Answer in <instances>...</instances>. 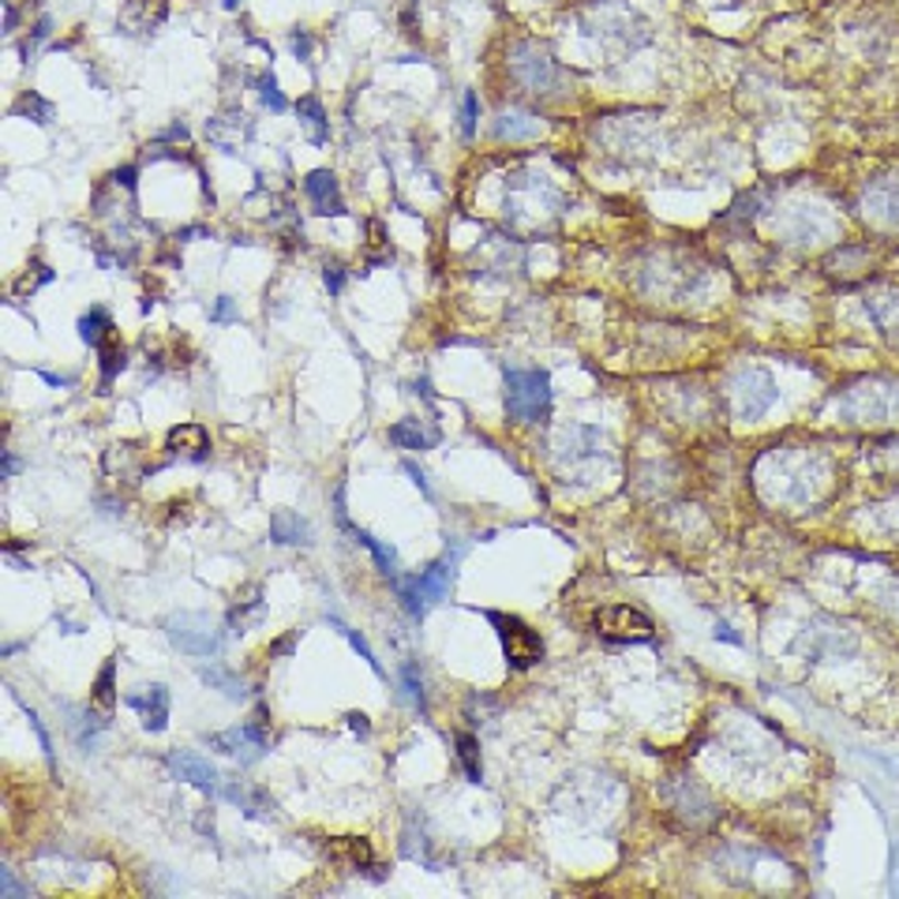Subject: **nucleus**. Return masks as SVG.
<instances>
[{"label": "nucleus", "mask_w": 899, "mask_h": 899, "mask_svg": "<svg viewBox=\"0 0 899 899\" xmlns=\"http://www.w3.org/2000/svg\"><path fill=\"white\" fill-rule=\"evenodd\" d=\"M506 413L517 424H540L551 413V379L540 367L506 372Z\"/></svg>", "instance_id": "nucleus-1"}, {"label": "nucleus", "mask_w": 899, "mask_h": 899, "mask_svg": "<svg viewBox=\"0 0 899 899\" xmlns=\"http://www.w3.org/2000/svg\"><path fill=\"white\" fill-rule=\"evenodd\" d=\"M166 638L172 649H180L184 656H218L221 652V641L225 633L221 626L214 622L210 615H202V611H180V615H169L166 619Z\"/></svg>", "instance_id": "nucleus-2"}, {"label": "nucleus", "mask_w": 899, "mask_h": 899, "mask_svg": "<svg viewBox=\"0 0 899 899\" xmlns=\"http://www.w3.org/2000/svg\"><path fill=\"white\" fill-rule=\"evenodd\" d=\"M728 394L734 402V416H739V421H761L775 405V397H780L775 379L764 367H742V372H734Z\"/></svg>", "instance_id": "nucleus-3"}, {"label": "nucleus", "mask_w": 899, "mask_h": 899, "mask_svg": "<svg viewBox=\"0 0 899 899\" xmlns=\"http://www.w3.org/2000/svg\"><path fill=\"white\" fill-rule=\"evenodd\" d=\"M607 450H604V435L596 432V427H585V424H570L559 432V443H555V462L562 473H581L585 465H596L604 462Z\"/></svg>", "instance_id": "nucleus-4"}, {"label": "nucleus", "mask_w": 899, "mask_h": 899, "mask_svg": "<svg viewBox=\"0 0 899 899\" xmlns=\"http://www.w3.org/2000/svg\"><path fill=\"white\" fill-rule=\"evenodd\" d=\"M487 619H492V626L498 630V641H503L510 668L525 671L544 660V641H540V633L533 626H525V622L514 615H495V611H487Z\"/></svg>", "instance_id": "nucleus-5"}, {"label": "nucleus", "mask_w": 899, "mask_h": 899, "mask_svg": "<svg viewBox=\"0 0 899 899\" xmlns=\"http://www.w3.org/2000/svg\"><path fill=\"white\" fill-rule=\"evenodd\" d=\"M843 413L866 424H885L899 416V383H866L851 391L843 402Z\"/></svg>", "instance_id": "nucleus-6"}, {"label": "nucleus", "mask_w": 899, "mask_h": 899, "mask_svg": "<svg viewBox=\"0 0 899 899\" xmlns=\"http://www.w3.org/2000/svg\"><path fill=\"white\" fill-rule=\"evenodd\" d=\"M214 750L229 753V758H240L244 764L259 761L263 753H267L270 745V734H267V709L259 704V712H255L251 723H244V728H233V731H221V734H210L207 739Z\"/></svg>", "instance_id": "nucleus-7"}, {"label": "nucleus", "mask_w": 899, "mask_h": 899, "mask_svg": "<svg viewBox=\"0 0 899 899\" xmlns=\"http://www.w3.org/2000/svg\"><path fill=\"white\" fill-rule=\"evenodd\" d=\"M510 68H514V79L528 90V95H551V90L559 87V79H562V71H559L555 60H551L544 49L533 46V42H525V46L514 49V60H510Z\"/></svg>", "instance_id": "nucleus-8"}, {"label": "nucleus", "mask_w": 899, "mask_h": 899, "mask_svg": "<svg viewBox=\"0 0 899 899\" xmlns=\"http://www.w3.org/2000/svg\"><path fill=\"white\" fill-rule=\"evenodd\" d=\"M596 630L611 641H649L652 638V619L645 611L630 607V604H611L596 611Z\"/></svg>", "instance_id": "nucleus-9"}, {"label": "nucleus", "mask_w": 899, "mask_h": 899, "mask_svg": "<svg viewBox=\"0 0 899 899\" xmlns=\"http://www.w3.org/2000/svg\"><path fill=\"white\" fill-rule=\"evenodd\" d=\"M125 701H128L131 712H139L142 728H147L150 734H158V731L169 728V690L161 686V682H150V686H136Z\"/></svg>", "instance_id": "nucleus-10"}, {"label": "nucleus", "mask_w": 899, "mask_h": 899, "mask_svg": "<svg viewBox=\"0 0 899 899\" xmlns=\"http://www.w3.org/2000/svg\"><path fill=\"white\" fill-rule=\"evenodd\" d=\"M169 769H172V775H177V780L199 787V791H207V794H218L221 783H225L221 775H218V769H214L207 758L191 753V750H172L169 753Z\"/></svg>", "instance_id": "nucleus-11"}, {"label": "nucleus", "mask_w": 899, "mask_h": 899, "mask_svg": "<svg viewBox=\"0 0 899 899\" xmlns=\"http://www.w3.org/2000/svg\"><path fill=\"white\" fill-rule=\"evenodd\" d=\"M207 139L218 150H225V155H237L240 142L251 139V120L244 117L240 109H229V112H221V117L207 120Z\"/></svg>", "instance_id": "nucleus-12"}, {"label": "nucleus", "mask_w": 899, "mask_h": 899, "mask_svg": "<svg viewBox=\"0 0 899 899\" xmlns=\"http://www.w3.org/2000/svg\"><path fill=\"white\" fill-rule=\"evenodd\" d=\"M304 191H308L315 214H326V218H337V214H345L342 188H337V177H334L330 169H312L308 177H304Z\"/></svg>", "instance_id": "nucleus-13"}, {"label": "nucleus", "mask_w": 899, "mask_h": 899, "mask_svg": "<svg viewBox=\"0 0 899 899\" xmlns=\"http://www.w3.org/2000/svg\"><path fill=\"white\" fill-rule=\"evenodd\" d=\"M218 794L225 802L240 806L244 817H251V821H270V817H274V799L267 791H259V787H251V783L229 780V783H221Z\"/></svg>", "instance_id": "nucleus-14"}, {"label": "nucleus", "mask_w": 899, "mask_h": 899, "mask_svg": "<svg viewBox=\"0 0 899 899\" xmlns=\"http://www.w3.org/2000/svg\"><path fill=\"white\" fill-rule=\"evenodd\" d=\"M866 214L885 229H899V180H877L866 191Z\"/></svg>", "instance_id": "nucleus-15"}, {"label": "nucleus", "mask_w": 899, "mask_h": 899, "mask_svg": "<svg viewBox=\"0 0 899 899\" xmlns=\"http://www.w3.org/2000/svg\"><path fill=\"white\" fill-rule=\"evenodd\" d=\"M270 540H274V544H285V547H293V544H312V528H308V521H304L300 514L278 510V514L270 517Z\"/></svg>", "instance_id": "nucleus-16"}, {"label": "nucleus", "mask_w": 899, "mask_h": 899, "mask_svg": "<svg viewBox=\"0 0 899 899\" xmlns=\"http://www.w3.org/2000/svg\"><path fill=\"white\" fill-rule=\"evenodd\" d=\"M391 443L402 450H432L438 443V432L424 427V421H416V416H408V421H397L391 427Z\"/></svg>", "instance_id": "nucleus-17"}, {"label": "nucleus", "mask_w": 899, "mask_h": 899, "mask_svg": "<svg viewBox=\"0 0 899 899\" xmlns=\"http://www.w3.org/2000/svg\"><path fill=\"white\" fill-rule=\"evenodd\" d=\"M337 521H342V525H345V528H349V533H353V540H356V544H360V547H367V551H372V559H375V566H379V570H383V574H386V577H391V581H394V577H397V555H394V547H383V544H379V540H375L372 533H360V528H353V525H349V517H345V510H342V506H337Z\"/></svg>", "instance_id": "nucleus-18"}, {"label": "nucleus", "mask_w": 899, "mask_h": 899, "mask_svg": "<svg viewBox=\"0 0 899 899\" xmlns=\"http://www.w3.org/2000/svg\"><path fill=\"white\" fill-rule=\"evenodd\" d=\"M169 450L172 454H188V457H207V427L202 424H180L169 432Z\"/></svg>", "instance_id": "nucleus-19"}, {"label": "nucleus", "mask_w": 899, "mask_h": 899, "mask_svg": "<svg viewBox=\"0 0 899 899\" xmlns=\"http://www.w3.org/2000/svg\"><path fill=\"white\" fill-rule=\"evenodd\" d=\"M296 112H300V125L308 131V139L315 147H323L326 139H330V125H326V112H323V101L319 98H300L296 101Z\"/></svg>", "instance_id": "nucleus-20"}, {"label": "nucleus", "mask_w": 899, "mask_h": 899, "mask_svg": "<svg viewBox=\"0 0 899 899\" xmlns=\"http://www.w3.org/2000/svg\"><path fill=\"white\" fill-rule=\"evenodd\" d=\"M544 125H540L536 117H525V112H503L495 125V136L498 139H510V142H521V139H536Z\"/></svg>", "instance_id": "nucleus-21"}, {"label": "nucleus", "mask_w": 899, "mask_h": 899, "mask_svg": "<svg viewBox=\"0 0 899 899\" xmlns=\"http://www.w3.org/2000/svg\"><path fill=\"white\" fill-rule=\"evenodd\" d=\"M79 337L90 345V349H101V345L112 337V319H109V312L106 308H95V312H87L83 319H79Z\"/></svg>", "instance_id": "nucleus-22"}, {"label": "nucleus", "mask_w": 899, "mask_h": 899, "mask_svg": "<svg viewBox=\"0 0 899 899\" xmlns=\"http://www.w3.org/2000/svg\"><path fill=\"white\" fill-rule=\"evenodd\" d=\"M199 679L207 682V686L221 690L225 698H233V701H244V698H248V690H244V682L237 679V674H229L225 668H218V663H210V668H199Z\"/></svg>", "instance_id": "nucleus-23"}, {"label": "nucleus", "mask_w": 899, "mask_h": 899, "mask_svg": "<svg viewBox=\"0 0 899 899\" xmlns=\"http://www.w3.org/2000/svg\"><path fill=\"white\" fill-rule=\"evenodd\" d=\"M101 394L109 391V383L117 379L120 372H125V364H128V356H125V345H117V337H109L106 345H101Z\"/></svg>", "instance_id": "nucleus-24"}, {"label": "nucleus", "mask_w": 899, "mask_h": 899, "mask_svg": "<svg viewBox=\"0 0 899 899\" xmlns=\"http://www.w3.org/2000/svg\"><path fill=\"white\" fill-rule=\"evenodd\" d=\"M330 854L334 858H345L353 870H364V866H372V847H367L364 840H356V836H342V840H334Z\"/></svg>", "instance_id": "nucleus-25"}, {"label": "nucleus", "mask_w": 899, "mask_h": 899, "mask_svg": "<svg viewBox=\"0 0 899 899\" xmlns=\"http://www.w3.org/2000/svg\"><path fill=\"white\" fill-rule=\"evenodd\" d=\"M866 308L873 312V319L881 323V330H899V293L873 296V300H866Z\"/></svg>", "instance_id": "nucleus-26"}, {"label": "nucleus", "mask_w": 899, "mask_h": 899, "mask_svg": "<svg viewBox=\"0 0 899 899\" xmlns=\"http://www.w3.org/2000/svg\"><path fill=\"white\" fill-rule=\"evenodd\" d=\"M402 690L405 698L413 701V709L421 712V717H427V690H424V679L416 663H402Z\"/></svg>", "instance_id": "nucleus-27"}, {"label": "nucleus", "mask_w": 899, "mask_h": 899, "mask_svg": "<svg viewBox=\"0 0 899 899\" xmlns=\"http://www.w3.org/2000/svg\"><path fill=\"white\" fill-rule=\"evenodd\" d=\"M457 761L465 764V775L473 783L484 780V764H480V745L473 734H457Z\"/></svg>", "instance_id": "nucleus-28"}, {"label": "nucleus", "mask_w": 899, "mask_h": 899, "mask_svg": "<svg viewBox=\"0 0 899 899\" xmlns=\"http://www.w3.org/2000/svg\"><path fill=\"white\" fill-rule=\"evenodd\" d=\"M112 674H117V663H106V668H101V674H98V682H95V704L98 709H112V704H117V686H112Z\"/></svg>", "instance_id": "nucleus-29"}, {"label": "nucleus", "mask_w": 899, "mask_h": 899, "mask_svg": "<svg viewBox=\"0 0 899 899\" xmlns=\"http://www.w3.org/2000/svg\"><path fill=\"white\" fill-rule=\"evenodd\" d=\"M12 112H16V117H34L38 125H49V120H53V106H49V101H42L38 95L19 98L16 106H12Z\"/></svg>", "instance_id": "nucleus-30"}, {"label": "nucleus", "mask_w": 899, "mask_h": 899, "mask_svg": "<svg viewBox=\"0 0 899 899\" xmlns=\"http://www.w3.org/2000/svg\"><path fill=\"white\" fill-rule=\"evenodd\" d=\"M330 626H334L337 633H342V638H349V645H353L356 652H360V660H367V668H372L375 674H383V668H379V660H375V652H372V645H367V641L360 638V633H356V630H349V626H345V622H342V619H330Z\"/></svg>", "instance_id": "nucleus-31"}, {"label": "nucleus", "mask_w": 899, "mask_h": 899, "mask_svg": "<svg viewBox=\"0 0 899 899\" xmlns=\"http://www.w3.org/2000/svg\"><path fill=\"white\" fill-rule=\"evenodd\" d=\"M255 87H259L263 106H267L270 112H285V109H289V101H285V95L278 90V79H274L270 71H267V76H259V79H255Z\"/></svg>", "instance_id": "nucleus-32"}, {"label": "nucleus", "mask_w": 899, "mask_h": 899, "mask_svg": "<svg viewBox=\"0 0 899 899\" xmlns=\"http://www.w3.org/2000/svg\"><path fill=\"white\" fill-rule=\"evenodd\" d=\"M210 323H218V326L240 323V308H237V300H233V296H218V300H214V308H210Z\"/></svg>", "instance_id": "nucleus-33"}, {"label": "nucleus", "mask_w": 899, "mask_h": 899, "mask_svg": "<svg viewBox=\"0 0 899 899\" xmlns=\"http://www.w3.org/2000/svg\"><path fill=\"white\" fill-rule=\"evenodd\" d=\"M49 34H53V19L42 16V19H38V27H34V34H30L27 42H23V57H27V60L34 57V53H38V46H42Z\"/></svg>", "instance_id": "nucleus-34"}, {"label": "nucleus", "mask_w": 899, "mask_h": 899, "mask_svg": "<svg viewBox=\"0 0 899 899\" xmlns=\"http://www.w3.org/2000/svg\"><path fill=\"white\" fill-rule=\"evenodd\" d=\"M19 704H23V712H27V720H30V731L38 734V745H42V753H46L49 761H53V742H49V734H46V728H42V720H38V712L30 709L27 701H19Z\"/></svg>", "instance_id": "nucleus-35"}, {"label": "nucleus", "mask_w": 899, "mask_h": 899, "mask_svg": "<svg viewBox=\"0 0 899 899\" xmlns=\"http://www.w3.org/2000/svg\"><path fill=\"white\" fill-rule=\"evenodd\" d=\"M462 131L465 136H473L476 131V95H465V101H462Z\"/></svg>", "instance_id": "nucleus-36"}, {"label": "nucleus", "mask_w": 899, "mask_h": 899, "mask_svg": "<svg viewBox=\"0 0 899 899\" xmlns=\"http://www.w3.org/2000/svg\"><path fill=\"white\" fill-rule=\"evenodd\" d=\"M323 281H326V289H330V296H337V293L345 289V270L342 267H326Z\"/></svg>", "instance_id": "nucleus-37"}, {"label": "nucleus", "mask_w": 899, "mask_h": 899, "mask_svg": "<svg viewBox=\"0 0 899 899\" xmlns=\"http://www.w3.org/2000/svg\"><path fill=\"white\" fill-rule=\"evenodd\" d=\"M293 53L300 57V60H308V57H312V38L304 34V30H300V34H293Z\"/></svg>", "instance_id": "nucleus-38"}, {"label": "nucleus", "mask_w": 899, "mask_h": 899, "mask_svg": "<svg viewBox=\"0 0 899 899\" xmlns=\"http://www.w3.org/2000/svg\"><path fill=\"white\" fill-rule=\"evenodd\" d=\"M345 720H349V728H353L356 734H367V731H372V723H367L364 712H349V717H345Z\"/></svg>", "instance_id": "nucleus-39"}, {"label": "nucleus", "mask_w": 899, "mask_h": 899, "mask_svg": "<svg viewBox=\"0 0 899 899\" xmlns=\"http://www.w3.org/2000/svg\"><path fill=\"white\" fill-rule=\"evenodd\" d=\"M0 888H4V896H19V885L12 881V870H8V866L0 870Z\"/></svg>", "instance_id": "nucleus-40"}, {"label": "nucleus", "mask_w": 899, "mask_h": 899, "mask_svg": "<svg viewBox=\"0 0 899 899\" xmlns=\"http://www.w3.org/2000/svg\"><path fill=\"white\" fill-rule=\"evenodd\" d=\"M112 180L125 184L128 191H136V169H131V166H128V169H117V177H112Z\"/></svg>", "instance_id": "nucleus-41"}, {"label": "nucleus", "mask_w": 899, "mask_h": 899, "mask_svg": "<svg viewBox=\"0 0 899 899\" xmlns=\"http://www.w3.org/2000/svg\"><path fill=\"white\" fill-rule=\"evenodd\" d=\"M405 473H408V476H413V480H416V487H421V492H424V495H432V487H427V480H424V473H421V468H416L413 462H408V465H405Z\"/></svg>", "instance_id": "nucleus-42"}, {"label": "nucleus", "mask_w": 899, "mask_h": 899, "mask_svg": "<svg viewBox=\"0 0 899 899\" xmlns=\"http://www.w3.org/2000/svg\"><path fill=\"white\" fill-rule=\"evenodd\" d=\"M16 19H19V16H16V8L4 0V30H8V34H12V30H16Z\"/></svg>", "instance_id": "nucleus-43"}, {"label": "nucleus", "mask_w": 899, "mask_h": 899, "mask_svg": "<svg viewBox=\"0 0 899 899\" xmlns=\"http://www.w3.org/2000/svg\"><path fill=\"white\" fill-rule=\"evenodd\" d=\"M161 139H188V128H184V125H172V128L161 131Z\"/></svg>", "instance_id": "nucleus-44"}, {"label": "nucleus", "mask_w": 899, "mask_h": 899, "mask_svg": "<svg viewBox=\"0 0 899 899\" xmlns=\"http://www.w3.org/2000/svg\"><path fill=\"white\" fill-rule=\"evenodd\" d=\"M16 468H19V462L12 454H4V476H16Z\"/></svg>", "instance_id": "nucleus-45"}, {"label": "nucleus", "mask_w": 899, "mask_h": 899, "mask_svg": "<svg viewBox=\"0 0 899 899\" xmlns=\"http://www.w3.org/2000/svg\"><path fill=\"white\" fill-rule=\"evenodd\" d=\"M42 379H46L49 386H71V379H57V375H49V372H42Z\"/></svg>", "instance_id": "nucleus-46"}, {"label": "nucleus", "mask_w": 899, "mask_h": 899, "mask_svg": "<svg viewBox=\"0 0 899 899\" xmlns=\"http://www.w3.org/2000/svg\"><path fill=\"white\" fill-rule=\"evenodd\" d=\"M237 4H240V0H225V8H229V12H233V8H237Z\"/></svg>", "instance_id": "nucleus-47"}]
</instances>
